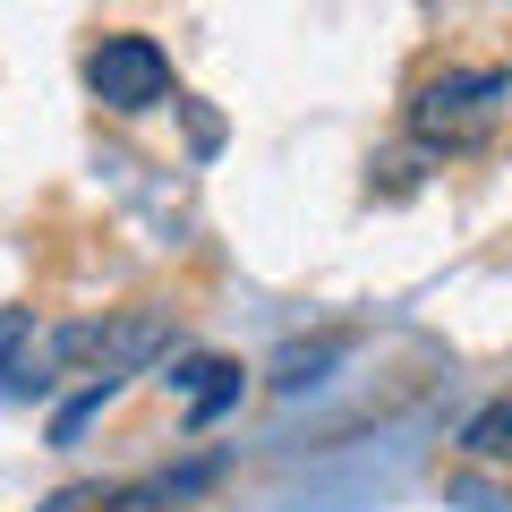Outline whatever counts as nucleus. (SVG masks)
<instances>
[{
	"label": "nucleus",
	"instance_id": "f257e3e1",
	"mask_svg": "<svg viewBox=\"0 0 512 512\" xmlns=\"http://www.w3.org/2000/svg\"><path fill=\"white\" fill-rule=\"evenodd\" d=\"M180 342L171 333V316H154V308H128V316H111V325H60L52 342H43V376H94L103 393H120L128 376L146 359H163V350Z\"/></svg>",
	"mask_w": 512,
	"mask_h": 512
},
{
	"label": "nucleus",
	"instance_id": "f03ea898",
	"mask_svg": "<svg viewBox=\"0 0 512 512\" xmlns=\"http://www.w3.org/2000/svg\"><path fill=\"white\" fill-rule=\"evenodd\" d=\"M512 111V69H444L427 77L419 94H410V128H419V146H478V137H495V120Z\"/></svg>",
	"mask_w": 512,
	"mask_h": 512
},
{
	"label": "nucleus",
	"instance_id": "7ed1b4c3",
	"mask_svg": "<svg viewBox=\"0 0 512 512\" xmlns=\"http://www.w3.org/2000/svg\"><path fill=\"white\" fill-rule=\"evenodd\" d=\"M86 94L120 120H137V111L171 103V52L154 35H103L86 52Z\"/></svg>",
	"mask_w": 512,
	"mask_h": 512
},
{
	"label": "nucleus",
	"instance_id": "20e7f679",
	"mask_svg": "<svg viewBox=\"0 0 512 512\" xmlns=\"http://www.w3.org/2000/svg\"><path fill=\"white\" fill-rule=\"evenodd\" d=\"M0 393H52L43 342H35V316L26 308H0Z\"/></svg>",
	"mask_w": 512,
	"mask_h": 512
},
{
	"label": "nucleus",
	"instance_id": "39448f33",
	"mask_svg": "<svg viewBox=\"0 0 512 512\" xmlns=\"http://www.w3.org/2000/svg\"><path fill=\"white\" fill-rule=\"evenodd\" d=\"M222 478V461H188V470H163V478H146V487H120L111 504L120 512H163V504H188V495H205Z\"/></svg>",
	"mask_w": 512,
	"mask_h": 512
},
{
	"label": "nucleus",
	"instance_id": "423d86ee",
	"mask_svg": "<svg viewBox=\"0 0 512 512\" xmlns=\"http://www.w3.org/2000/svg\"><path fill=\"white\" fill-rule=\"evenodd\" d=\"M180 384H188V419L205 427V419H222L239 402V359H188Z\"/></svg>",
	"mask_w": 512,
	"mask_h": 512
},
{
	"label": "nucleus",
	"instance_id": "0eeeda50",
	"mask_svg": "<svg viewBox=\"0 0 512 512\" xmlns=\"http://www.w3.org/2000/svg\"><path fill=\"white\" fill-rule=\"evenodd\" d=\"M461 444H470V453H487V461H504V453H512V402L478 410V419H470V436H461Z\"/></svg>",
	"mask_w": 512,
	"mask_h": 512
},
{
	"label": "nucleus",
	"instance_id": "6e6552de",
	"mask_svg": "<svg viewBox=\"0 0 512 512\" xmlns=\"http://www.w3.org/2000/svg\"><path fill=\"white\" fill-rule=\"evenodd\" d=\"M52 512H77V504H69V495H60V504H52Z\"/></svg>",
	"mask_w": 512,
	"mask_h": 512
}]
</instances>
